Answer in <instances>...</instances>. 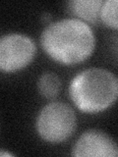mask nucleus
<instances>
[{
	"label": "nucleus",
	"instance_id": "obj_1",
	"mask_svg": "<svg viewBox=\"0 0 118 157\" xmlns=\"http://www.w3.org/2000/svg\"><path fill=\"white\" fill-rule=\"evenodd\" d=\"M41 43L47 55L63 65H75L92 55L96 45L92 29L78 19H64L43 29Z\"/></svg>",
	"mask_w": 118,
	"mask_h": 157
},
{
	"label": "nucleus",
	"instance_id": "obj_2",
	"mask_svg": "<svg viewBox=\"0 0 118 157\" xmlns=\"http://www.w3.org/2000/svg\"><path fill=\"white\" fill-rule=\"evenodd\" d=\"M69 94L79 110L98 113L110 107L118 94V81L114 74L100 68L88 69L73 78Z\"/></svg>",
	"mask_w": 118,
	"mask_h": 157
},
{
	"label": "nucleus",
	"instance_id": "obj_3",
	"mask_svg": "<svg viewBox=\"0 0 118 157\" xmlns=\"http://www.w3.org/2000/svg\"><path fill=\"white\" fill-rule=\"evenodd\" d=\"M36 127L42 140L50 144H60L68 140L75 132V112L66 103L51 102L39 112Z\"/></svg>",
	"mask_w": 118,
	"mask_h": 157
},
{
	"label": "nucleus",
	"instance_id": "obj_4",
	"mask_svg": "<svg viewBox=\"0 0 118 157\" xmlns=\"http://www.w3.org/2000/svg\"><path fill=\"white\" fill-rule=\"evenodd\" d=\"M37 47L31 37L10 33L0 37V71L12 73L27 67L36 55Z\"/></svg>",
	"mask_w": 118,
	"mask_h": 157
},
{
	"label": "nucleus",
	"instance_id": "obj_5",
	"mask_svg": "<svg viewBox=\"0 0 118 157\" xmlns=\"http://www.w3.org/2000/svg\"><path fill=\"white\" fill-rule=\"evenodd\" d=\"M73 155L77 157H116L118 147L111 137L97 130L88 131L74 145Z\"/></svg>",
	"mask_w": 118,
	"mask_h": 157
},
{
	"label": "nucleus",
	"instance_id": "obj_6",
	"mask_svg": "<svg viewBox=\"0 0 118 157\" xmlns=\"http://www.w3.org/2000/svg\"><path fill=\"white\" fill-rule=\"evenodd\" d=\"M102 3L100 0H73L68 3V9L80 21L96 25L100 22V13Z\"/></svg>",
	"mask_w": 118,
	"mask_h": 157
},
{
	"label": "nucleus",
	"instance_id": "obj_7",
	"mask_svg": "<svg viewBox=\"0 0 118 157\" xmlns=\"http://www.w3.org/2000/svg\"><path fill=\"white\" fill-rule=\"evenodd\" d=\"M60 80L57 75L53 73H44L41 76L37 82L38 90L41 94L51 99L58 95L59 91H60Z\"/></svg>",
	"mask_w": 118,
	"mask_h": 157
},
{
	"label": "nucleus",
	"instance_id": "obj_8",
	"mask_svg": "<svg viewBox=\"0 0 118 157\" xmlns=\"http://www.w3.org/2000/svg\"><path fill=\"white\" fill-rule=\"evenodd\" d=\"M100 20L105 26L116 29L117 23V1L116 0H107L102 3L100 13Z\"/></svg>",
	"mask_w": 118,
	"mask_h": 157
},
{
	"label": "nucleus",
	"instance_id": "obj_9",
	"mask_svg": "<svg viewBox=\"0 0 118 157\" xmlns=\"http://www.w3.org/2000/svg\"><path fill=\"white\" fill-rule=\"evenodd\" d=\"M0 156H4V157H8V156H13L12 153H9L7 151H0Z\"/></svg>",
	"mask_w": 118,
	"mask_h": 157
},
{
	"label": "nucleus",
	"instance_id": "obj_10",
	"mask_svg": "<svg viewBox=\"0 0 118 157\" xmlns=\"http://www.w3.org/2000/svg\"><path fill=\"white\" fill-rule=\"evenodd\" d=\"M42 19L45 22H49V21H50V19H51V16L49 14H45V15H43V16H42Z\"/></svg>",
	"mask_w": 118,
	"mask_h": 157
}]
</instances>
